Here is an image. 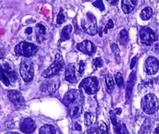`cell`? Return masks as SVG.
I'll list each match as a JSON object with an SVG mask.
<instances>
[{"label": "cell", "instance_id": "cell-5", "mask_svg": "<svg viewBox=\"0 0 159 134\" xmlns=\"http://www.w3.org/2000/svg\"><path fill=\"white\" fill-rule=\"evenodd\" d=\"M20 72L25 82L31 81L34 77V64L31 59L25 58L22 60L20 67Z\"/></svg>", "mask_w": 159, "mask_h": 134}, {"label": "cell", "instance_id": "cell-39", "mask_svg": "<svg viewBox=\"0 0 159 134\" xmlns=\"http://www.w3.org/2000/svg\"><path fill=\"white\" fill-rule=\"evenodd\" d=\"M107 1L112 5H116V3H118V0H107Z\"/></svg>", "mask_w": 159, "mask_h": 134}, {"label": "cell", "instance_id": "cell-4", "mask_svg": "<svg viewBox=\"0 0 159 134\" xmlns=\"http://www.w3.org/2000/svg\"><path fill=\"white\" fill-rule=\"evenodd\" d=\"M82 28L90 35H94L98 31L97 20L92 13H87L86 17L82 20Z\"/></svg>", "mask_w": 159, "mask_h": 134}, {"label": "cell", "instance_id": "cell-38", "mask_svg": "<svg viewBox=\"0 0 159 134\" xmlns=\"http://www.w3.org/2000/svg\"><path fill=\"white\" fill-rule=\"evenodd\" d=\"M74 128H75L76 130H78V131H81L82 130L81 126L79 125V123L78 122H76L75 124H74Z\"/></svg>", "mask_w": 159, "mask_h": 134}, {"label": "cell", "instance_id": "cell-13", "mask_svg": "<svg viewBox=\"0 0 159 134\" xmlns=\"http://www.w3.org/2000/svg\"><path fill=\"white\" fill-rule=\"evenodd\" d=\"M8 97L10 101L15 105V106H21L23 105L24 98L19 91L17 90H10L8 94Z\"/></svg>", "mask_w": 159, "mask_h": 134}, {"label": "cell", "instance_id": "cell-15", "mask_svg": "<svg viewBox=\"0 0 159 134\" xmlns=\"http://www.w3.org/2000/svg\"><path fill=\"white\" fill-rule=\"evenodd\" d=\"M138 0H122L121 8L125 14H130L136 8Z\"/></svg>", "mask_w": 159, "mask_h": 134}, {"label": "cell", "instance_id": "cell-21", "mask_svg": "<svg viewBox=\"0 0 159 134\" xmlns=\"http://www.w3.org/2000/svg\"><path fill=\"white\" fill-rule=\"evenodd\" d=\"M39 132L40 134H57L55 127L52 125H45L41 127Z\"/></svg>", "mask_w": 159, "mask_h": 134}, {"label": "cell", "instance_id": "cell-11", "mask_svg": "<svg viewBox=\"0 0 159 134\" xmlns=\"http://www.w3.org/2000/svg\"><path fill=\"white\" fill-rule=\"evenodd\" d=\"M35 123L34 122V120L31 119V118H25V119L21 122L20 126V131L24 133L30 134L32 133L33 132H35Z\"/></svg>", "mask_w": 159, "mask_h": 134}, {"label": "cell", "instance_id": "cell-37", "mask_svg": "<svg viewBox=\"0 0 159 134\" xmlns=\"http://www.w3.org/2000/svg\"><path fill=\"white\" fill-rule=\"evenodd\" d=\"M88 134H98V131H97V129L93 127V128L90 129Z\"/></svg>", "mask_w": 159, "mask_h": 134}, {"label": "cell", "instance_id": "cell-26", "mask_svg": "<svg viewBox=\"0 0 159 134\" xmlns=\"http://www.w3.org/2000/svg\"><path fill=\"white\" fill-rule=\"evenodd\" d=\"M135 82V73H132L130 76V79L128 82L127 85V99H130V94H131V90H132V87H133V84Z\"/></svg>", "mask_w": 159, "mask_h": 134}, {"label": "cell", "instance_id": "cell-31", "mask_svg": "<svg viewBox=\"0 0 159 134\" xmlns=\"http://www.w3.org/2000/svg\"><path fill=\"white\" fill-rule=\"evenodd\" d=\"M93 5L98 8L100 11H104V3H103V0H96L95 2L93 3Z\"/></svg>", "mask_w": 159, "mask_h": 134}, {"label": "cell", "instance_id": "cell-1", "mask_svg": "<svg viewBox=\"0 0 159 134\" xmlns=\"http://www.w3.org/2000/svg\"><path fill=\"white\" fill-rule=\"evenodd\" d=\"M141 106L145 113L152 115L159 109V99L153 94H148L142 98Z\"/></svg>", "mask_w": 159, "mask_h": 134}, {"label": "cell", "instance_id": "cell-14", "mask_svg": "<svg viewBox=\"0 0 159 134\" xmlns=\"http://www.w3.org/2000/svg\"><path fill=\"white\" fill-rule=\"evenodd\" d=\"M65 79L71 84H76L78 79L76 77V67L74 64H69L66 68L65 72Z\"/></svg>", "mask_w": 159, "mask_h": 134}, {"label": "cell", "instance_id": "cell-28", "mask_svg": "<svg viewBox=\"0 0 159 134\" xmlns=\"http://www.w3.org/2000/svg\"><path fill=\"white\" fill-rule=\"evenodd\" d=\"M98 129H99V132L101 134H108V127L107 125L104 122H98Z\"/></svg>", "mask_w": 159, "mask_h": 134}, {"label": "cell", "instance_id": "cell-10", "mask_svg": "<svg viewBox=\"0 0 159 134\" xmlns=\"http://www.w3.org/2000/svg\"><path fill=\"white\" fill-rule=\"evenodd\" d=\"M77 49L79 50L80 52H82L84 54H87L89 56H93L94 54L96 51L95 46L90 41H84L81 43H79L77 45Z\"/></svg>", "mask_w": 159, "mask_h": 134}, {"label": "cell", "instance_id": "cell-24", "mask_svg": "<svg viewBox=\"0 0 159 134\" xmlns=\"http://www.w3.org/2000/svg\"><path fill=\"white\" fill-rule=\"evenodd\" d=\"M105 84H106V88L109 92H111L115 88V83H114V79L112 76L110 74H107L105 76Z\"/></svg>", "mask_w": 159, "mask_h": 134}, {"label": "cell", "instance_id": "cell-36", "mask_svg": "<svg viewBox=\"0 0 159 134\" xmlns=\"http://www.w3.org/2000/svg\"><path fill=\"white\" fill-rule=\"evenodd\" d=\"M137 62V58L136 57H135V58H133V59L131 60V62H130V69H132L134 67H135V65H136V62Z\"/></svg>", "mask_w": 159, "mask_h": 134}, {"label": "cell", "instance_id": "cell-6", "mask_svg": "<svg viewBox=\"0 0 159 134\" xmlns=\"http://www.w3.org/2000/svg\"><path fill=\"white\" fill-rule=\"evenodd\" d=\"M80 88L89 95H94L98 90V81L95 77H88L80 84Z\"/></svg>", "mask_w": 159, "mask_h": 134}, {"label": "cell", "instance_id": "cell-23", "mask_svg": "<svg viewBox=\"0 0 159 134\" xmlns=\"http://www.w3.org/2000/svg\"><path fill=\"white\" fill-rule=\"evenodd\" d=\"M119 41L123 46H125L129 42V35H128V32L125 30H122L120 32Z\"/></svg>", "mask_w": 159, "mask_h": 134}, {"label": "cell", "instance_id": "cell-2", "mask_svg": "<svg viewBox=\"0 0 159 134\" xmlns=\"http://www.w3.org/2000/svg\"><path fill=\"white\" fill-rule=\"evenodd\" d=\"M37 50L38 47L35 46V44L23 41V42L18 44L15 47V52L17 56H22L24 58H29L33 55H35L37 52Z\"/></svg>", "mask_w": 159, "mask_h": 134}, {"label": "cell", "instance_id": "cell-41", "mask_svg": "<svg viewBox=\"0 0 159 134\" xmlns=\"http://www.w3.org/2000/svg\"><path fill=\"white\" fill-rule=\"evenodd\" d=\"M115 112H116V115H120V114L121 113V110H120V109H116V111H115Z\"/></svg>", "mask_w": 159, "mask_h": 134}, {"label": "cell", "instance_id": "cell-27", "mask_svg": "<svg viewBox=\"0 0 159 134\" xmlns=\"http://www.w3.org/2000/svg\"><path fill=\"white\" fill-rule=\"evenodd\" d=\"M110 48H111L112 52H113V53L116 56V61H120V48L118 47V46L116 43H112L110 45Z\"/></svg>", "mask_w": 159, "mask_h": 134}, {"label": "cell", "instance_id": "cell-43", "mask_svg": "<svg viewBox=\"0 0 159 134\" xmlns=\"http://www.w3.org/2000/svg\"><path fill=\"white\" fill-rule=\"evenodd\" d=\"M6 134H20V133H18V132H7Z\"/></svg>", "mask_w": 159, "mask_h": 134}, {"label": "cell", "instance_id": "cell-42", "mask_svg": "<svg viewBox=\"0 0 159 134\" xmlns=\"http://www.w3.org/2000/svg\"><path fill=\"white\" fill-rule=\"evenodd\" d=\"M153 134H159V127H157V128L154 130V133Z\"/></svg>", "mask_w": 159, "mask_h": 134}, {"label": "cell", "instance_id": "cell-16", "mask_svg": "<svg viewBox=\"0 0 159 134\" xmlns=\"http://www.w3.org/2000/svg\"><path fill=\"white\" fill-rule=\"evenodd\" d=\"M83 101L84 100H81V101L76 103L74 105H71L68 107V111H69V116L72 118H77L82 113V105H83Z\"/></svg>", "mask_w": 159, "mask_h": 134}, {"label": "cell", "instance_id": "cell-34", "mask_svg": "<svg viewBox=\"0 0 159 134\" xmlns=\"http://www.w3.org/2000/svg\"><path fill=\"white\" fill-rule=\"evenodd\" d=\"M114 27V22L112 20H110V21H108V23L106 24V26L104 28V33H107L108 30L109 29H112Z\"/></svg>", "mask_w": 159, "mask_h": 134}, {"label": "cell", "instance_id": "cell-25", "mask_svg": "<svg viewBox=\"0 0 159 134\" xmlns=\"http://www.w3.org/2000/svg\"><path fill=\"white\" fill-rule=\"evenodd\" d=\"M93 120H94V114L89 113V112H86L84 114V123L87 127L92 125Z\"/></svg>", "mask_w": 159, "mask_h": 134}, {"label": "cell", "instance_id": "cell-17", "mask_svg": "<svg viewBox=\"0 0 159 134\" xmlns=\"http://www.w3.org/2000/svg\"><path fill=\"white\" fill-rule=\"evenodd\" d=\"M72 25H66V26L63 27V29L61 30V37H60V41L62 42V41H66L67 40L70 39V35H71V33H72Z\"/></svg>", "mask_w": 159, "mask_h": 134}, {"label": "cell", "instance_id": "cell-20", "mask_svg": "<svg viewBox=\"0 0 159 134\" xmlns=\"http://www.w3.org/2000/svg\"><path fill=\"white\" fill-rule=\"evenodd\" d=\"M152 15V9L150 7H147L142 10L141 14H140V17L142 18L143 21H148Z\"/></svg>", "mask_w": 159, "mask_h": 134}, {"label": "cell", "instance_id": "cell-29", "mask_svg": "<svg viewBox=\"0 0 159 134\" xmlns=\"http://www.w3.org/2000/svg\"><path fill=\"white\" fill-rule=\"evenodd\" d=\"M115 79H116V82L119 87H122V85L124 84V79H123V76L120 73H117L115 75Z\"/></svg>", "mask_w": 159, "mask_h": 134}, {"label": "cell", "instance_id": "cell-8", "mask_svg": "<svg viewBox=\"0 0 159 134\" xmlns=\"http://www.w3.org/2000/svg\"><path fill=\"white\" fill-rule=\"evenodd\" d=\"M140 39L142 44L146 46H150L154 41H156L157 35L151 28L144 27L140 31Z\"/></svg>", "mask_w": 159, "mask_h": 134}, {"label": "cell", "instance_id": "cell-33", "mask_svg": "<svg viewBox=\"0 0 159 134\" xmlns=\"http://www.w3.org/2000/svg\"><path fill=\"white\" fill-rule=\"evenodd\" d=\"M84 69H85V62L84 61H80L79 62V67H78V73L82 75L84 73Z\"/></svg>", "mask_w": 159, "mask_h": 134}, {"label": "cell", "instance_id": "cell-35", "mask_svg": "<svg viewBox=\"0 0 159 134\" xmlns=\"http://www.w3.org/2000/svg\"><path fill=\"white\" fill-rule=\"evenodd\" d=\"M152 52H154L155 53H157L159 54V43L155 44L152 47Z\"/></svg>", "mask_w": 159, "mask_h": 134}, {"label": "cell", "instance_id": "cell-9", "mask_svg": "<svg viewBox=\"0 0 159 134\" xmlns=\"http://www.w3.org/2000/svg\"><path fill=\"white\" fill-rule=\"evenodd\" d=\"M159 69V62L157 58L154 57H149L144 64L145 73L148 75H154L157 73Z\"/></svg>", "mask_w": 159, "mask_h": 134}, {"label": "cell", "instance_id": "cell-7", "mask_svg": "<svg viewBox=\"0 0 159 134\" xmlns=\"http://www.w3.org/2000/svg\"><path fill=\"white\" fill-rule=\"evenodd\" d=\"M81 100H84L81 93L78 90H71L67 91V93L65 94L63 99H62L63 104L67 108L71 105H74L76 103H78V102L81 101Z\"/></svg>", "mask_w": 159, "mask_h": 134}, {"label": "cell", "instance_id": "cell-32", "mask_svg": "<svg viewBox=\"0 0 159 134\" xmlns=\"http://www.w3.org/2000/svg\"><path fill=\"white\" fill-rule=\"evenodd\" d=\"M93 66L95 67V68H98V67H102L104 66V62L100 58H97L93 60Z\"/></svg>", "mask_w": 159, "mask_h": 134}, {"label": "cell", "instance_id": "cell-22", "mask_svg": "<svg viewBox=\"0 0 159 134\" xmlns=\"http://www.w3.org/2000/svg\"><path fill=\"white\" fill-rule=\"evenodd\" d=\"M0 80L3 82L6 86H9L10 85V83H11L2 65H0Z\"/></svg>", "mask_w": 159, "mask_h": 134}, {"label": "cell", "instance_id": "cell-12", "mask_svg": "<svg viewBox=\"0 0 159 134\" xmlns=\"http://www.w3.org/2000/svg\"><path fill=\"white\" fill-rule=\"evenodd\" d=\"M59 84L60 83H59L58 79H51L49 81H46L42 84L41 90L49 94L54 93L59 87Z\"/></svg>", "mask_w": 159, "mask_h": 134}, {"label": "cell", "instance_id": "cell-18", "mask_svg": "<svg viewBox=\"0 0 159 134\" xmlns=\"http://www.w3.org/2000/svg\"><path fill=\"white\" fill-rule=\"evenodd\" d=\"M114 128H115V132L116 134H129L125 125L120 122H117L116 124L114 125Z\"/></svg>", "mask_w": 159, "mask_h": 134}, {"label": "cell", "instance_id": "cell-19", "mask_svg": "<svg viewBox=\"0 0 159 134\" xmlns=\"http://www.w3.org/2000/svg\"><path fill=\"white\" fill-rule=\"evenodd\" d=\"M35 33L38 40H43V36L46 35V29L42 24H37L35 27Z\"/></svg>", "mask_w": 159, "mask_h": 134}, {"label": "cell", "instance_id": "cell-40", "mask_svg": "<svg viewBox=\"0 0 159 134\" xmlns=\"http://www.w3.org/2000/svg\"><path fill=\"white\" fill-rule=\"evenodd\" d=\"M31 32H32V28H31V27H28V28L25 30L26 34H31Z\"/></svg>", "mask_w": 159, "mask_h": 134}, {"label": "cell", "instance_id": "cell-3", "mask_svg": "<svg viewBox=\"0 0 159 134\" xmlns=\"http://www.w3.org/2000/svg\"><path fill=\"white\" fill-rule=\"evenodd\" d=\"M65 62H64L63 58L61 57V54H57L55 57V60L47 67L42 73L44 78H52L56 74H57L64 67Z\"/></svg>", "mask_w": 159, "mask_h": 134}, {"label": "cell", "instance_id": "cell-30", "mask_svg": "<svg viewBox=\"0 0 159 134\" xmlns=\"http://www.w3.org/2000/svg\"><path fill=\"white\" fill-rule=\"evenodd\" d=\"M65 22V15L63 14V10L62 9H60V12L57 15V25H61L62 23Z\"/></svg>", "mask_w": 159, "mask_h": 134}]
</instances>
